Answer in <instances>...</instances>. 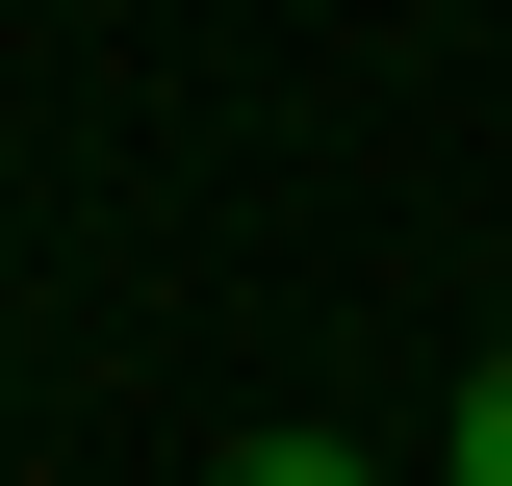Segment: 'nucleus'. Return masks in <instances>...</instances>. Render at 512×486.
<instances>
[{"label":"nucleus","mask_w":512,"mask_h":486,"mask_svg":"<svg viewBox=\"0 0 512 486\" xmlns=\"http://www.w3.org/2000/svg\"><path fill=\"white\" fill-rule=\"evenodd\" d=\"M231 486H384V461H359V435H256Z\"/></svg>","instance_id":"1"},{"label":"nucleus","mask_w":512,"mask_h":486,"mask_svg":"<svg viewBox=\"0 0 512 486\" xmlns=\"http://www.w3.org/2000/svg\"><path fill=\"white\" fill-rule=\"evenodd\" d=\"M461 486H512V359H461Z\"/></svg>","instance_id":"2"}]
</instances>
